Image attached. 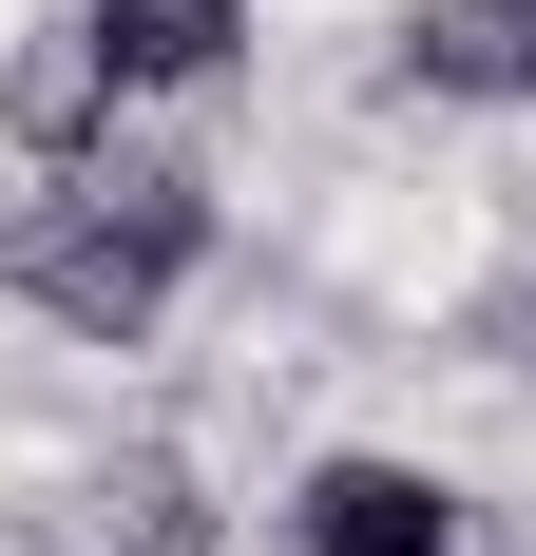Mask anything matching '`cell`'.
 Masks as SVG:
<instances>
[{
	"label": "cell",
	"mask_w": 536,
	"mask_h": 556,
	"mask_svg": "<svg viewBox=\"0 0 536 556\" xmlns=\"http://www.w3.org/2000/svg\"><path fill=\"white\" fill-rule=\"evenodd\" d=\"M403 77L422 97H536V0H422L403 20Z\"/></svg>",
	"instance_id": "cell-4"
},
{
	"label": "cell",
	"mask_w": 536,
	"mask_h": 556,
	"mask_svg": "<svg viewBox=\"0 0 536 556\" xmlns=\"http://www.w3.org/2000/svg\"><path fill=\"white\" fill-rule=\"evenodd\" d=\"M115 538H135V556H230V518H212L192 460H115Z\"/></svg>",
	"instance_id": "cell-6"
},
{
	"label": "cell",
	"mask_w": 536,
	"mask_h": 556,
	"mask_svg": "<svg viewBox=\"0 0 536 556\" xmlns=\"http://www.w3.org/2000/svg\"><path fill=\"white\" fill-rule=\"evenodd\" d=\"M115 97H135V77H115V39H97V20H39V39L0 58V135H20V154H58V173H97Z\"/></svg>",
	"instance_id": "cell-2"
},
{
	"label": "cell",
	"mask_w": 536,
	"mask_h": 556,
	"mask_svg": "<svg viewBox=\"0 0 536 556\" xmlns=\"http://www.w3.org/2000/svg\"><path fill=\"white\" fill-rule=\"evenodd\" d=\"M97 39L135 97H192V77H230V39H250V0H97Z\"/></svg>",
	"instance_id": "cell-5"
},
{
	"label": "cell",
	"mask_w": 536,
	"mask_h": 556,
	"mask_svg": "<svg viewBox=\"0 0 536 556\" xmlns=\"http://www.w3.org/2000/svg\"><path fill=\"white\" fill-rule=\"evenodd\" d=\"M460 345H480V365H536V269H498L480 307H460Z\"/></svg>",
	"instance_id": "cell-7"
},
{
	"label": "cell",
	"mask_w": 536,
	"mask_h": 556,
	"mask_svg": "<svg viewBox=\"0 0 536 556\" xmlns=\"http://www.w3.org/2000/svg\"><path fill=\"white\" fill-rule=\"evenodd\" d=\"M192 250H212V173H77V192H39L0 230V288L77 345H135L192 288Z\"/></svg>",
	"instance_id": "cell-1"
},
{
	"label": "cell",
	"mask_w": 536,
	"mask_h": 556,
	"mask_svg": "<svg viewBox=\"0 0 536 556\" xmlns=\"http://www.w3.org/2000/svg\"><path fill=\"white\" fill-rule=\"evenodd\" d=\"M307 556H460V500H441L422 460H326L307 500H288Z\"/></svg>",
	"instance_id": "cell-3"
}]
</instances>
